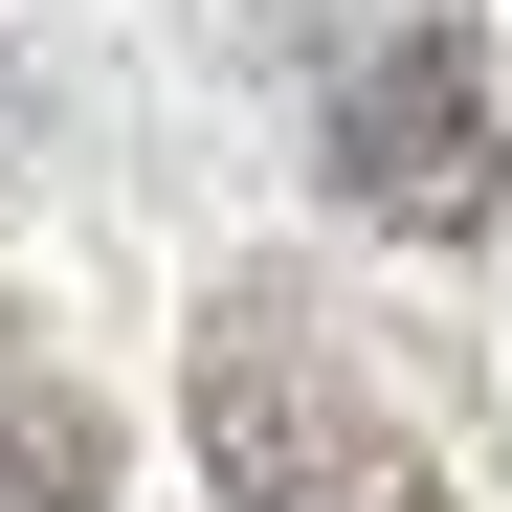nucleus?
Wrapping results in <instances>:
<instances>
[{
    "instance_id": "3",
    "label": "nucleus",
    "mask_w": 512,
    "mask_h": 512,
    "mask_svg": "<svg viewBox=\"0 0 512 512\" xmlns=\"http://www.w3.org/2000/svg\"><path fill=\"white\" fill-rule=\"evenodd\" d=\"M0 512H112V401L67 379L45 312H0Z\"/></svg>"
},
{
    "instance_id": "2",
    "label": "nucleus",
    "mask_w": 512,
    "mask_h": 512,
    "mask_svg": "<svg viewBox=\"0 0 512 512\" xmlns=\"http://www.w3.org/2000/svg\"><path fill=\"white\" fill-rule=\"evenodd\" d=\"M334 201H357L379 245H490L512 223V90H490V45H468V0H379L357 45H334Z\"/></svg>"
},
{
    "instance_id": "1",
    "label": "nucleus",
    "mask_w": 512,
    "mask_h": 512,
    "mask_svg": "<svg viewBox=\"0 0 512 512\" xmlns=\"http://www.w3.org/2000/svg\"><path fill=\"white\" fill-rule=\"evenodd\" d=\"M179 423H201V468L223 512H468L446 468H423V423L312 334V290H201V357H179Z\"/></svg>"
}]
</instances>
